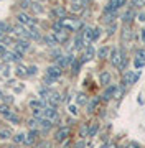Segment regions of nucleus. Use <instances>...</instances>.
Here are the masks:
<instances>
[{"instance_id": "f257e3e1", "label": "nucleus", "mask_w": 145, "mask_h": 148, "mask_svg": "<svg viewBox=\"0 0 145 148\" xmlns=\"http://www.w3.org/2000/svg\"><path fill=\"white\" fill-rule=\"evenodd\" d=\"M61 25H63V28L68 30V32H79L81 27H82V23H81L79 18H68V16H65V18L61 20Z\"/></svg>"}, {"instance_id": "f03ea898", "label": "nucleus", "mask_w": 145, "mask_h": 148, "mask_svg": "<svg viewBox=\"0 0 145 148\" xmlns=\"http://www.w3.org/2000/svg\"><path fill=\"white\" fill-rule=\"evenodd\" d=\"M15 18H16V21H18L20 25H25V27H28V28L36 27V23H38L35 16L28 15V13H25V12H18Z\"/></svg>"}, {"instance_id": "7ed1b4c3", "label": "nucleus", "mask_w": 145, "mask_h": 148, "mask_svg": "<svg viewBox=\"0 0 145 148\" xmlns=\"http://www.w3.org/2000/svg\"><path fill=\"white\" fill-rule=\"evenodd\" d=\"M124 56H125V51H124V48H112L111 49V54H109V58H111V64H112L114 68H117L120 66V63H122Z\"/></svg>"}, {"instance_id": "20e7f679", "label": "nucleus", "mask_w": 145, "mask_h": 148, "mask_svg": "<svg viewBox=\"0 0 145 148\" xmlns=\"http://www.w3.org/2000/svg\"><path fill=\"white\" fill-rule=\"evenodd\" d=\"M139 76H140V73H137V71H124V74H122V86L129 87V86L135 84V82L139 81Z\"/></svg>"}, {"instance_id": "39448f33", "label": "nucleus", "mask_w": 145, "mask_h": 148, "mask_svg": "<svg viewBox=\"0 0 145 148\" xmlns=\"http://www.w3.org/2000/svg\"><path fill=\"white\" fill-rule=\"evenodd\" d=\"M23 58V54H20L18 51H5V53L2 54V61L3 63H20Z\"/></svg>"}, {"instance_id": "423d86ee", "label": "nucleus", "mask_w": 145, "mask_h": 148, "mask_svg": "<svg viewBox=\"0 0 145 148\" xmlns=\"http://www.w3.org/2000/svg\"><path fill=\"white\" fill-rule=\"evenodd\" d=\"M120 41H122V45H125V46L134 41V32H132L130 25H124V30L120 32Z\"/></svg>"}, {"instance_id": "0eeeda50", "label": "nucleus", "mask_w": 145, "mask_h": 148, "mask_svg": "<svg viewBox=\"0 0 145 148\" xmlns=\"http://www.w3.org/2000/svg\"><path fill=\"white\" fill-rule=\"evenodd\" d=\"M127 2L129 0H109L107 5L104 7V10L106 12H119L120 8H124V7L127 5Z\"/></svg>"}, {"instance_id": "6e6552de", "label": "nucleus", "mask_w": 145, "mask_h": 148, "mask_svg": "<svg viewBox=\"0 0 145 148\" xmlns=\"http://www.w3.org/2000/svg\"><path fill=\"white\" fill-rule=\"evenodd\" d=\"M12 33H13V35H16L18 38H27V40H30V30H28L25 25L16 23L15 27H12Z\"/></svg>"}, {"instance_id": "1a4fd4ad", "label": "nucleus", "mask_w": 145, "mask_h": 148, "mask_svg": "<svg viewBox=\"0 0 145 148\" xmlns=\"http://www.w3.org/2000/svg\"><path fill=\"white\" fill-rule=\"evenodd\" d=\"M94 56H96V49H94V46H92V45H86V46H84V53H82V56H81L79 61L84 64V63H87V61H91Z\"/></svg>"}, {"instance_id": "9d476101", "label": "nucleus", "mask_w": 145, "mask_h": 148, "mask_svg": "<svg viewBox=\"0 0 145 148\" xmlns=\"http://www.w3.org/2000/svg\"><path fill=\"white\" fill-rule=\"evenodd\" d=\"M46 101H48V106H53V107H58L61 102H63V99H61V94L59 92H56V90H49L48 97H46Z\"/></svg>"}, {"instance_id": "9b49d317", "label": "nucleus", "mask_w": 145, "mask_h": 148, "mask_svg": "<svg viewBox=\"0 0 145 148\" xmlns=\"http://www.w3.org/2000/svg\"><path fill=\"white\" fill-rule=\"evenodd\" d=\"M28 49H30V41H28L27 38H18L15 43V51L23 54V53H27Z\"/></svg>"}, {"instance_id": "f8f14e48", "label": "nucleus", "mask_w": 145, "mask_h": 148, "mask_svg": "<svg viewBox=\"0 0 145 148\" xmlns=\"http://www.w3.org/2000/svg\"><path fill=\"white\" fill-rule=\"evenodd\" d=\"M46 76L53 77V79H59V77L63 76V69L59 68L58 64H51V66L46 68Z\"/></svg>"}, {"instance_id": "ddd939ff", "label": "nucleus", "mask_w": 145, "mask_h": 148, "mask_svg": "<svg viewBox=\"0 0 145 148\" xmlns=\"http://www.w3.org/2000/svg\"><path fill=\"white\" fill-rule=\"evenodd\" d=\"M134 18H135V8L134 7H130V8H127V10L124 12V15H122L124 25H132Z\"/></svg>"}, {"instance_id": "4468645a", "label": "nucleus", "mask_w": 145, "mask_h": 148, "mask_svg": "<svg viewBox=\"0 0 145 148\" xmlns=\"http://www.w3.org/2000/svg\"><path fill=\"white\" fill-rule=\"evenodd\" d=\"M53 36L56 38L58 45H63V43L68 41V38H69V32L63 28V30H59V32H53Z\"/></svg>"}, {"instance_id": "2eb2a0df", "label": "nucleus", "mask_w": 145, "mask_h": 148, "mask_svg": "<svg viewBox=\"0 0 145 148\" xmlns=\"http://www.w3.org/2000/svg\"><path fill=\"white\" fill-rule=\"evenodd\" d=\"M43 117L45 119H49V120H56V119H58V110H56V107L46 106L43 109Z\"/></svg>"}, {"instance_id": "dca6fc26", "label": "nucleus", "mask_w": 145, "mask_h": 148, "mask_svg": "<svg viewBox=\"0 0 145 148\" xmlns=\"http://www.w3.org/2000/svg\"><path fill=\"white\" fill-rule=\"evenodd\" d=\"M51 15H53L56 20H63V18L66 16V8L63 5H56V7H53Z\"/></svg>"}, {"instance_id": "f3484780", "label": "nucleus", "mask_w": 145, "mask_h": 148, "mask_svg": "<svg viewBox=\"0 0 145 148\" xmlns=\"http://www.w3.org/2000/svg\"><path fill=\"white\" fill-rule=\"evenodd\" d=\"M68 137H69V128L68 127H61L58 132L54 133V140L56 142H65Z\"/></svg>"}, {"instance_id": "a211bd4d", "label": "nucleus", "mask_w": 145, "mask_h": 148, "mask_svg": "<svg viewBox=\"0 0 145 148\" xmlns=\"http://www.w3.org/2000/svg\"><path fill=\"white\" fill-rule=\"evenodd\" d=\"M115 89H117V86H111L109 84L107 87H106V90H104V94L101 95V99L102 101H111V99H112L114 97V94H115Z\"/></svg>"}, {"instance_id": "6ab92c4d", "label": "nucleus", "mask_w": 145, "mask_h": 148, "mask_svg": "<svg viewBox=\"0 0 145 148\" xmlns=\"http://www.w3.org/2000/svg\"><path fill=\"white\" fill-rule=\"evenodd\" d=\"M115 18H117V12H106L104 10V13H102V23H106V25L114 23Z\"/></svg>"}, {"instance_id": "aec40b11", "label": "nucleus", "mask_w": 145, "mask_h": 148, "mask_svg": "<svg viewBox=\"0 0 145 148\" xmlns=\"http://www.w3.org/2000/svg\"><path fill=\"white\" fill-rule=\"evenodd\" d=\"M99 84L102 87H107L111 84V73L109 71H102L101 73V76H99Z\"/></svg>"}, {"instance_id": "412c9836", "label": "nucleus", "mask_w": 145, "mask_h": 148, "mask_svg": "<svg viewBox=\"0 0 145 148\" xmlns=\"http://www.w3.org/2000/svg\"><path fill=\"white\" fill-rule=\"evenodd\" d=\"M92 35H94V28L86 27L84 30H82V38H84L86 45H91V43H92Z\"/></svg>"}, {"instance_id": "4be33fe9", "label": "nucleus", "mask_w": 145, "mask_h": 148, "mask_svg": "<svg viewBox=\"0 0 145 148\" xmlns=\"http://www.w3.org/2000/svg\"><path fill=\"white\" fill-rule=\"evenodd\" d=\"M36 137H38V132L35 128H32V130L28 132V135H25V145H33L35 140H36Z\"/></svg>"}, {"instance_id": "5701e85b", "label": "nucleus", "mask_w": 145, "mask_h": 148, "mask_svg": "<svg viewBox=\"0 0 145 148\" xmlns=\"http://www.w3.org/2000/svg\"><path fill=\"white\" fill-rule=\"evenodd\" d=\"M99 102H101V99H99V97H94V99H91V101L87 102V106H86L87 114H92V112L96 110L97 106H99Z\"/></svg>"}, {"instance_id": "b1692460", "label": "nucleus", "mask_w": 145, "mask_h": 148, "mask_svg": "<svg viewBox=\"0 0 145 148\" xmlns=\"http://www.w3.org/2000/svg\"><path fill=\"white\" fill-rule=\"evenodd\" d=\"M30 107L32 109H45L46 102H45V99H32L30 101Z\"/></svg>"}, {"instance_id": "393cba45", "label": "nucleus", "mask_w": 145, "mask_h": 148, "mask_svg": "<svg viewBox=\"0 0 145 148\" xmlns=\"http://www.w3.org/2000/svg\"><path fill=\"white\" fill-rule=\"evenodd\" d=\"M13 137V133L8 127H0V140H10Z\"/></svg>"}, {"instance_id": "a878e982", "label": "nucleus", "mask_w": 145, "mask_h": 148, "mask_svg": "<svg viewBox=\"0 0 145 148\" xmlns=\"http://www.w3.org/2000/svg\"><path fill=\"white\" fill-rule=\"evenodd\" d=\"M109 54H111V46H106V45H104V46L97 51V58L99 59H106V58H109Z\"/></svg>"}, {"instance_id": "bb28decb", "label": "nucleus", "mask_w": 145, "mask_h": 148, "mask_svg": "<svg viewBox=\"0 0 145 148\" xmlns=\"http://www.w3.org/2000/svg\"><path fill=\"white\" fill-rule=\"evenodd\" d=\"M71 12H73V13H81V12L84 10V8H86V7L82 5V3H81V2H71Z\"/></svg>"}, {"instance_id": "cd10ccee", "label": "nucleus", "mask_w": 145, "mask_h": 148, "mask_svg": "<svg viewBox=\"0 0 145 148\" xmlns=\"http://www.w3.org/2000/svg\"><path fill=\"white\" fill-rule=\"evenodd\" d=\"M15 73H16V76H18V77H27V76H28V68H27V66L18 64V66H16V69H15Z\"/></svg>"}, {"instance_id": "c85d7f7f", "label": "nucleus", "mask_w": 145, "mask_h": 148, "mask_svg": "<svg viewBox=\"0 0 145 148\" xmlns=\"http://www.w3.org/2000/svg\"><path fill=\"white\" fill-rule=\"evenodd\" d=\"M40 127L43 128V130H49V128L53 127V120H49V119H40Z\"/></svg>"}, {"instance_id": "c756f323", "label": "nucleus", "mask_w": 145, "mask_h": 148, "mask_svg": "<svg viewBox=\"0 0 145 148\" xmlns=\"http://www.w3.org/2000/svg\"><path fill=\"white\" fill-rule=\"evenodd\" d=\"M45 43H46V45H48L49 48L58 46V41H56V38L53 36V33H51V35H46V36H45Z\"/></svg>"}, {"instance_id": "7c9ffc66", "label": "nucleus", "mask_w": 145, "mask_h": 148, "mask_svg": "<svg viewBox=\"0 0 145 148\" xmlns=\"http://www.w3.org/2000/svg\"><path fill=\"white\" fill-rule=\"evenodd\" d=\"M0 114L7 119V117L10 115V114H13V112L10 110V106H8V104H2V106H0Z\"/></svg>"}, {"instance_id": "2f4dec72", "label": "nucleus", "mask_w": 145, "mask_h": 148, "mask_svg": "<svg viewBox=\"0 0 145 148\" xmlns=\"http://www.w3.org/2000/svg\"><path fill=\"white\" fill-rule=\"evenodd\" d=\"M8 32H12V25H8L7 21H0V35H5Z\"/></svg>"}, {"instance_id": "473e14b6", "label": "nucleus", "mask_w": 145, "mask_h": 148, "mask_svg": "<svg viewBox=\"0 0 145 148\" xmlns=\"http://www.w3.org/2000/svg\"><path fill=\"white\" fill-rule=\"evenodd\" d=\"M41 38V35H40V32H38L36 27H32L30 28V40H40Z\"/></svg>"}, {"instance_id": "72a5a7b5", "label": "nucleus", "mask_w": 145, "mask_h": 148, "mask_svg": "<svg viewBox=\"0 0 145 148\" xmlns=\"http://www.w3.org/2000/svg\"><path fill=\"white\" fill-rule=\"evenodd\" d=\"M81 64H82V63H81L79 59H74V61H73V64H71V69H73V74H74V76H76L78 73H79Z\"/></svg>"}, {"instance_id": "f704fd0d", "label": "nucleus", "mask_w": 145, "mask_h": 148, "mask_svg": "<svg viewBox=\"0 0 145 148\" xmlns=\"http://www.w3.org/2000/svg\"><path fill=\"white\" fill-rule=\"evenodd\" d=\"M134 56L137 59H142V61H145V48H139V49H135Z\"/></svg>"}, {"instance_id": "c9c22d12", "label": "nucleus", "mask_w": 145, "mask_h": 148, "mask_svg": "<svg viewBox=\"0 0 145 148\" xmlns=\"http://www.w3.org/2000/svg\"><path fill=\"white\" fill-rule=\"evenodd\" d=\"M97 130H99V123H92L91 128L87 130V137H94V135L97 133Z\"/></svg>"}, {"instance_id": "e433bc0d", "label": "nucleus", "mask_w": 145, "mask_h": 148, "mask_svg": "<svg viewBox=\"0 0 145 148\" xmlns=\"http://www.w3.org/2000/svg\"><path fill=\"white\" fill-rule=\"evenodd\" d=\"M130 3L134 7V8H142V7H145V0H130Z\"/></svg>"}, {"instance_id": "4c0bfd02", "label": "nucleus", "mask_w": 145, "mask_h": 148, "mask_svg": "<svg viewBox=\"0 0 145 148\" xmlns=\"http://www.w3.org/2000/svg\"><path fill=\"white\" fill-rule=\"evenodd\" d=\"M76 102H78V104H86V102H87L86 94H82V92H79V94L76 95Z\"/></svg>"}, {"instance_id": "58836bf2", "label": "nucleus", "mask_w": 145, "mask_h": 148, "mask_svg": "<svg viewBox=\"0 0 145 148\" xmlns=\"http://www.w3.org/2000/svg\"><path fill=\"white\" fill-rule=\"evenodd\" d=\"M7 120L12 122V123H15V125H18V123H20V117L15 115V114H10V115L7 117Z\"/></svg>"}, {"instance_id": "ea45409f", "label": "nucleus", "mask_w": 145, "mask_h": 148, "mask_svg": "<svg viewBox=\"0 0 145 148\" xmlns=\"http://www.w3.org/2000/svg\"><path fill=\"white\" fill-rule=\"evenodd\" d=\"M18 5H20L22 10H27V8L32 7V0H20V3H18Z\"/></svg>"}, {"instance_id": "a19ab883", "label": "nucleus", "mask_w": 145, "mask_h": 148, "mask_svg": "<svg viewBox=\"0 0 145 148\" xmlns=\"http://www.w3.org/2000/svg\"><path fill=\"white\" fill-rule=\"evenodd\" d=\"M13 142L18 145V143H25V135L23 133H16L15 137H13Z\"/></svg>"}, {"instance_id": "79ce46f5", "label": "nucleus", "mask_w": 145, "mask_h": 148, "mask_svg": "<svg viewBox=\"0 0 145 148\" xmlns=\"http://www.w3.org/2000/svg\"><path fill=\"white\" fill-rule=\"evenodd\" d=\"M144 64H145V61H142V59H137V58H134V66L137 69H142L144 68Z\"/></svg>"}, {"instance_id": "37998d69", "label": "nucleus", "mask_w": 145, "mask_h": 148, "mask_svg": "<svg viewBox=\"0 0 145 148\" xmlns=\"http://www.w3.org/2000/svg\"><path fill=\"white\" fill-rule=\"evenodd\" d=\"M32 8L35 10V13H41L43 12V7L40 5V3H32Z\"/></svg>"}, {"instance_id": "c03bdc74", "label": "nucleus", "mask_w": 145, "mask_h": 148, "mask_svg": "<svg viewBox=\"0 0 145 148\" xmlns=\"http://www.w3.org/2000/svg\"><path fill=\"white\" fill-rule=\"evenodd\" d=\"M115 28H117L115 21H114V23H109V27H107V35H112V33L115 32Z\"/></svg>"}, {"instance_id": "a18cd8bd", "label": "nucleus", "mask_w": 145, "mask_h": 148, "mask_svg": "<svg viewBox=\"0 0 145 148\" xmlns=\"http://www.w3.org/2000/svg\"><path fill=\"white\" fill-rule=\"evenodd\" d=\"M35 74H38V68L36 66H30L28 68V76H35Z\"/></svg>"}, {"instance_id": "49530a36", "label": "nucleus", "mask_w": 145, "mask_h": 148, "mask_svg": "<svg viewBox=\"0 0 145 148\" xmlns=\"http://www.w3.org/2000/svg\"><path fill=\"white\" fill-rule=\"evenodd\" d=\"M28 125H30V128H35L36 125H40V120H35V119H30V120H28Z\"/></svg>"}, {"instance_id": "de8ad7c7", "label": "nucleus", "mask_w": 145, "mask_h": 148, "mask_svg": "<svg viewBox=\"0 0 145 148\" xmlns=\"http://www.w3.org/2000/svg\"><path fill=\"white\" fill-rule=\"evenodd\" d=\"M99 35H101V30L99 28H94V35H92V43L96 41L97 38H99Z\"/></svg>"}, {"instance_id": "09e8293b", "label": "nucleus", "mask_w": 145, "mask_h": 148, "mask_svg": "<svg viewBox=\"0 0 145 148\" xmlns=\"http://www.w3.org/2000/svg\"><path fill=\"white\" fill-rule=\"evenodd\" d=\"M2 99H3L5 104H12V102H13V95H3Z\"/></svg>"}, {"instance_id": "8fccbe9b", "label": "nucleus", "mask_w": 145, "mask_h": 148, "mask_svg": "<svg viewBox=\"0 0 145 148\" xmlns=\"http://www.w3.org/2000/svg\"><path fill=\"white\" fill-rule=\"evenodd\" d=\"M54 81H56V79H53V77H49V76H46V77H45V84H46V86H51V84L54 82Z\"/></svg>"}, {"instance_id": "3c124183", "label": "nucleus", "mask_w": 145, "mask_h": 148, "mask_svg": "<svg viewBox=\"0 0 145 148\" xmlns=\"http://www.w3.org/2000/svg\"><path fill=\"white\" fill-rule=\"evenodd\" d=\"M38 148H51V145H49L48 142H41L40 145H38Z\"/></svg>"}, {"instance_id": "603ef678", "label": "nucleus", "mask_w": 145, "mask_h": 148, "mask_svg": "<svg viewBox=\"0 0 145 148\" xmlns=\"http://www.w3.org/2000/svg\"><path fill=\"white\" fill-rule=\"evenodd\" d=\"M69 112L73 114V115H76V114H78V107H76V106H71V107H69Z\"/></svg>"}, {"instance_id": "864d4df0", "label": "nucleus", "mask_w": 145, "mask_h": 148, "mask_svg": "<svg viewBox=\"0 0 145 148\" xmlns=\"http://www.w3.org/2000/svg\"><path fill=\"white\" fill-rule=\"evenodd\" d=\"M140 38H142V43L145 45V28H142V30H140Z\"/></svg>"}, {"instance_id": "5fc2aeb1", "label": "nucleus", "mask_w": 145, "mask_h": 148, "mask_svg": "<svg viewBox=\"0 0 145 148\" xmlns=\"http://www.w3.org/2000/svg\"><path fill=\"white\" fill-rule=\"evenodd\" d=\"M5 51H7V49H5V45H0V56L5 53Z\"/></svg>"}, {"instance_id": "6e6d98bb", "label": "nucleus", "mask_w": 145, "mask_h": 148, "mask_svg": "<svg viewBox=\"0 0 145 148\" xmlns=\"http://www.w3.org/2000/svg\"><path fill=\"white\" fill-rule=\"evenodd\" d=\"M10 74V69L7 68V64H5V69H3V76H8Z\"/></svg>"}, {"instance_id": "4d7b16f0", "label": "nucleus", "mask_w": 145, "mask_h": 148, "mask_svg": "<svg viewBox=\"0 0 145 148\" xmlns=\"http://www.w3.org/2000/svg\"><path fill=\"white\" fill-rule=\"evenodd\" d=\"M127 148H140V147H139V145H137V143H130V145H129V147H127Z\"/></svg>"}, {"instance_id": "13d9d810", "label": "nucleus", "mask_w": 145, "mask_h": 148, "mask_svg": "<svg viewBox=\"0 0 145 148\" xmlns=\"http://www.w3.org/2000/svg\"><path fill=\"white\" fill-rule=\"evenodd\" d=\"M104 148H115V145H114V143H107Z\"/></svg>"}, {"instance_id": "bf43d9fd", "label": "nucleus", "mask_w": 145, "mask_h": 148, "mask_svg": "<svg viewBox=\"0 0 145 148\" xmlns=\"http://www.w3.org/2000/svg\"><path fill=\"white\" fill-rule=\"evenodd\" d=\"M74 148H84V143H82V142H81V143H78V145H76Z\"/></svg>"}, {"instance_id": "052dcab7", "label": "nucleus", "mask_w": 145, "mask_h": 148, "mask_svg": "<svg viewBox=\"0 0 145 148\" xmlns=\"http://www.w3.org/2000/svg\"><path fill=\"white\" fill-rule=\"evenodd\" d=\"M5 40V35H0V41H3Z\"/></svg>"}, {"instance_id": "680f3d73", "label": "nucleus", "mask_w": 145, "mask_h": 148, "mask_svg": "<svg viewBox=\"0 0 145 148\" xmlns=\"http://www.w3.org/2000/svg\"><path fill=\"white\" fill-rule=\"evenodd\" d=\"M2 97H3V92H2V90H0V99H2Z\"/></svg>"}, {"instance_id": "e2e57ef3", "label": "nucleus", "mask_w": 145, "mask_h": 148, "mask_svg": "<svg viewBox=\"0 0 145 148\" xmlns=\"http://www.w3.org/2000/svg\"><path fill=\"white\" fill-rule=\"evenodd\" d=\"M41 2H45V0H41Z\"/></svg>"}]
</instances>
